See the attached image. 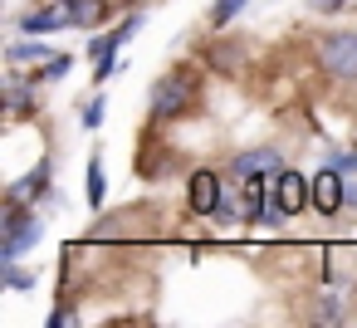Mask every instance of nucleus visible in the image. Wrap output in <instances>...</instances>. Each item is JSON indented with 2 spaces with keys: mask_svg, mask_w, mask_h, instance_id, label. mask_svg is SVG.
<instances>
[{
  "mask_svg": "<svg viewBox=\"0 0 357 328\" xmlns=\"http://www.w3.org/2000/svg\"><path fill=\"white\" fill-rule=\"evenodd\" d=\"M196 103H201V79H196V69H167L152 89H147V108H152V118L157 123H176V118H186V113H196Z\"/></svg>",
  "mask_w": 357,
  "mask_h": 328,
  "instance_id": "nucleus-1",
  "label": "nucleus"
},
{
  "mask_svg": "<svg viewBox=\"0 0 357 328\" xmlns=\"http://www.w3.org/2000/svg\"><path fill=\"white\" fill-rule=\"evenodd\" d=\"M45 240V221L40 211H30L25 201H6V216H0V264H15L25 250H35Z\"/></svg>",
  "mask_w": 357,
  "mask_h": 328,
  "instance_id": "nucleus-2",
  "label": "nucleus"
},
{
  "mask_svg": "<svg viewBox=\"0 0 357 328\" xmlns=\"http://www.w3.org/2000/svg\"><path fill=\"white\" fill-rule=\"evenodd\" d=\"M318 69L333 84H357V30H328L318 40Z\"/></svg>",
  "mask_w": 357,
  "mask_h": 328,
  "instance_id": "nucleus-3",
  "label": "nucleus"
},
{
  "mask_svg": "<svg viewBox=\"0 0 357 328\" xmlns=\"http://www.w3.org/2000/svg\"><path fill=\"white\" fill-rule=\"evenodd\" d=\"M220 196H225V181H220V172H211V167H196V172L186 177V211H191V216H215Z\"/></svg>",
  "mask_w": 357,
  "mask_h": 328,
  "instance_id": "nucleus-4",
  "label": "nucleus"
},
{
  "mask_svg": "<svg viewBox=\"0 0 357 328\" xmlns=\"http://www.w3.org/2000/svg\"><path fill=\"white\" fill-rule=\"evenodd\" d=\"M347 206V172H337L333 162L323 172H313V211L318 216H337Z\"/></svg>",
  "mask_w": 357,
  "mask_h": 328,
  "instance_id": "nucleus-5",
  "label": "nucleus"
},
{
  "mask_svg": "<svg viewBox=\"0 0 357 328\" xmlns=\"http://www.w3.org/2000/svg\"><path fill=\"white\" fill-rule=\"evenodd\" d=\"M274 191H279V206H284L289 216H303V211H313V181H308L303 172H294V167L274 172Z\"/></svg>",
  "mask_w": 357,
  "mask_h": 328,
  "instance_id": "nucleus-6",
  "label": "nucleus"
},
{
  "mask_svg": "<svg viewBox=\"0 0 357 328\" xmlns=\"http://www.w3.org/2000/svg\"><path fill=\"white\" fill-rule=\"evenodd\" d=\"M284 172V147H250V152H235L230 162V177H274Z\"/></svg>",
  "mask_w": 357,
  "mask_h": 328,
  "instance_id": "nucleus-7",
  "label": "nucleus"
},
{
  "mask_svg": "<svg viewBox=\"0 0 357 328\" xmlns=\"http://www.w3.org/2000/svg\"><path fill=\"white\" fill-rule=\"evenodd\" d=\"M20 30L25 35H54V30H74V20H69L64 0H50V6H35V10L20 15Z\"/></svg>",
  "mask_w": 357,
  "mask_h": 328,
  "instance_id": "nucleus-8",
  "label": "nucleus"
},
{
  "mask_svg": "<svg viewBox=\"0 0 357 328\" xmlns=\"http://www.w3.org/2000/svg\"><path fill=\"white\" fill-rule=\"evenodd\" d=\"M40 196H50V157H40V167H35L30 177H20V181L6 191V201H25V206H35Z\"/></svg>",
  "mask_w": 357,
  "mask_h": 328,
  "instance_id": "nucleus-9",
  "label": "nucleus"
},
{
  "mask_svg": "<svg viewBox=\"0 0 357 328\" xmlns=\"http://www.w3.org/2000/svg\"><path fill=\"white\" fill-rule=\"evenodd\" d=\"M35 103H40V79H10V84H6V108H10V118H30Z\"/></svg>",
  "mask_w": 357,
  "mask_h": 328,
  "instance_id": "nucleus-10",
  "label": "nucleus"
},
{
  "mask_svg": "<svg viewBox=\"0 0 357 328\" xmlns=\"http://www.w3.org/2000/svg\"><path fill=\"white\" fill-rule=\"evenodd\" d=\"M352 318V299L337 294V289H323L313 294V323H347Z\"/></svg>",
  "mask_w": 357,
  "mask_h": 328,
  "instance_id": "nucleus-11",
  "label": "nucleus"
},
{
  "mask_svg": "<svg viewBox=\"0 0 357 328\" xmlns=\"http://www.w3.org/2000/svg\"><path fill=\"white\" fill-rule=\"evenodd\" d=\"M69 6V20H74V30H98L103 20H108V0H64Z\"/></svg>",
  "mask_w": 357,
  "mask_h": 328,
  "instance_id": "nucleus-12",
  "label": "nucleus"
},
{
  "mask_svg": "<svg viewBox=\"0 0 357 328\" xmlns=\"http://www.w3.org/2000/svg\"><path fill=\"white\" fill-rule=\"evenodd\" d=\"M6 59H10V64H50L54 50L45 45V35H30V40H15V45L6 50Z\"/></svg>",
  "mask_w": 357,
  "mask_h": 328,
  "instance_id": "nucleus-13",
  "label": "nucleus"
},
{
  "mask_svg": "<svg viewBox=\"0 0 357 328\" xmlns=\"http://www.w3.org/2000/svg\"><path fill=\"white\" fill-rule=\"evenodd\" d=\"M84 196H89V206H93V211L108 201V177H103V157H98V152L89 157V172H84Z\"/></svg>",
  "mask_w": 357,
  "mask_h": 328,
  "instance_id": "nucleus-14",
  "label": "nucleus"
},
{
  "mask_svg": "<svg viewBox=\"0 0 357 328\" xmlns=\"http://www.w3.org/2000/svg\"><path fill=\"white\" fill-rule=\"evenodd\" d=\"M206 64H211V69H220V74H240V64H245V50H240V45H230V40H220V45L206 54Z\"/></svg>",
  "mask_w": 357,
  "mask_h": 328,
  "instance_id": "nucleus-15",
  "label": "nucleus"
},
{
  "mask_svg": "<svg viewBox=\"0 0 357 328\" xmlns=\"http://www.w3.org/2000/svg\"><path fill=\"white\" fill-rule=\"evenodd\" d=\"M250 6V0H215L211 6V30H230V20Z\"/></svg>",
  "mask_w": 357,
  "mask_h": 328,
  "instance_id": "nucleus-16",
  "label": "nucleus"
},
{
  "mask_svg": "<svg viewBox=\"0 0 357 328\" xmlns=\"http://www.w3.org/2000/svg\"><path fill=\"white\" fill-rule=\"evenodd\" d=\"M69 69H74V59H69V54H54V59H50V64H45L35 79H40V84H54V79H64Z\"/></svg>",
  "mask_w": 357,
  "mask_h": 328,
  "instance_id": "nucleus-17",
  "label": "nucleus"
},
{
  "mask_svg": "<svg viewBox=\"0 0 357 328\" xmlns=\"http://www.w3.org/2000/svg\"><path fill=\"white\" fill-rule=\"evenodd\" d=\"M93 64H98V69H93V84H108V79H113V74L123 69V59H118V50H113V54H103V59H93Z\"/></svg>",
  "mask_w": 357,
  "mask_h": 328,
  "instance_id": "nucleus-18",
  "label": "nucleus"
},
{
  "mask_svg": "<svg viewBox=\"0 0 357 328\" xmlns=\"http://www.w3.org/2000/svg\"><path fill=\"white\" fill-rule=\"evenodd\" d=\"M103 108H108L103 98H89V103H84V113H79V123H84L89 133H93V128H103Z\"/></svg>",
  "mask_w": 357,
  "mask_h": 328,
  "instance_id": "nucleus-19",
  "label": "nucleus"
},
{
  "mask_svg": "<svg viewBox=\"0 0 357 328\" xmlns=\"http://www.w3.org/2000/svg\"><path fill=\"white\" fill-rule=\"evenodd\" d=\"M328 162H333L337 172H347V177H357V147H347V152H333Z\"/></svg>",
  "mask_w": 357,
  "mask_h": 328,
  "instance_id": "nucleus-20",
  "label": "nucleus"
},
{
  "mask_svg": "<svg viewBox=\"0 0 357 328\" xmlns=\"http://www.w3.org/2000/svg\"><path fill=\"white\" fill-rule=\"evenodd\" d=\"M6 284H10V289H30V284H35V274H25V269H15V264H6Z\"/></svg>",
  "mask_w": 357,
  "mask_h": 328,
  "instance_id": "nucleus-21",
  "label": "nucleus"
},
{
  "mask_svg": "<svg viewBox=\"0 0 357 328\" xmlns=\"http://www.w3.org/2000/svg\"><path fill=\"white\" fill-rule=\"evenodd\" d=\"M308 6H313L318 15H337L342 6H352V0H308Z\"/></svg>",
  "mask_w": 357,
  "mask_h": 328,
  "instance_id": "nucleus-22",
  "label": "nucleus"
}]
</instances>
